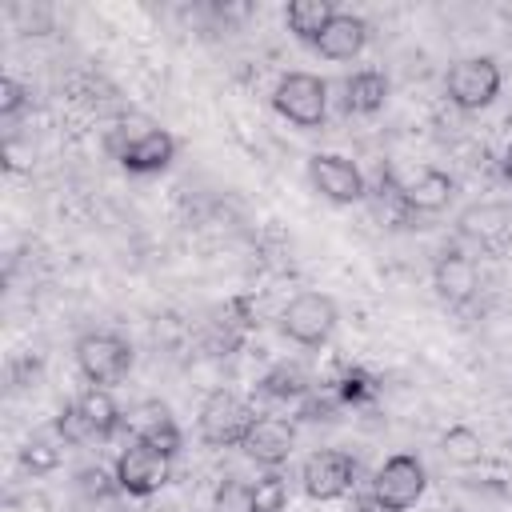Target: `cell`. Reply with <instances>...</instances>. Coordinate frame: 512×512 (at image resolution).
<instances>
[{
    "mask_svg": "<svg viewBox=\"0 0 512 512\" xmlns=\"http://www.w3.org/2000/svg\"><path fill=\"white\" fill-rule=\"evenodd\" d=\"M256 424V412L244 396L228 392V388H216L208 392V400L200 404V416H196V428H200V440L208 448H240L248 440Z\"/></svg>",
    "mask_w": 512,
    "mask_h": 512,
    "instance_id": "cell-1",
    "label": "cell"
},
{
    "mask_svg": "<svg viewBox=\"0 0 512 512\" xmlns=\"http://www.w3.org/2000/svg\"><path fill=\"white\" fill-rule=\"evenodd\" d=\"M340 324V308L332 296L324 292H300L288 300V308L280 312V332L300 344V348H320L328 344V336L336 332Z\"/></svg>",
    "mask_w": 512,
    "mask_h": 512,
    "instance_id": "cell-2",
    "label": "cell"
},
{
    "mask_svg": "<svg viewBox=\"0 0 512 512\" xmlns=\"http://www.w3.org/2000/svg\"><path fill=\"white\" fill-rule=\"evenodd\" d=\"M76 368L88 384L112 388L128 376L132 368V344L116 332H84L76 340Z\"/></svg>",
    "mask_w": 512,
    "mask_h": 512,
    "instance_id": "cell-3",
    "label": "cell"
},
{
    "mask_svg": "<svg viewBox=\"0 0 512 512\" xmlns=\"http://www.w3.org/2000/svg\"><path fill=\"white\" fill-rule=\"evenodd\" d=\"M500 64L492 56H464L448 68L444 92L460 112H480L500 96Z\"/></svg>",
    "mask_w": 512,
    "mask_h": 512,
    "instance_id": "cell-4",
    "label": "cell"
},
{
    "mask_svg": "<svg viewBox=\"0 0 512 512\" xmlns=\"http://www.w3.org/2000/svg\"><path fill=\"white\" fill-rule=\"evenodd\" d=\"M272 108L296 128H320L328 116V84L312 72H288L272 92Z\"/></svg>",
    "mask_w": 512,
    "mask_h": 512,
    "instance_id": "cell-5",
    "label": "cell"
},
{
    "mask_svg": "<svg viewBox=\"0 0 512 512\" xmlns=\"http://www.w3.org/2000/svg\"><path fill=\"white\" fill-rule=\"evenodd\" d=\"M112 156L120 160V168L136 172V176H152L164 172L176 160V140L164 128H136V132H112L108 136Z\"/></svg>",
    "mask_w": 512,
    "mask_h": 512,
    "instance_id": "cell-6",
    "label": "cell"
},
{
    "mask_svg": "<svg viewBox=\"0 0 512 512\" xmlns=\"http://www.w3.org/2000/svg\"><path fill=\"white\" fill-rule=\"evenodd\" d=\"M428 488V472L412 452H400L392 460L380 464V472L372 476V500L388 512H408Z\"/></svg>",
    "mask_w": 512,
    "mask_h": 512,
    "instance_id": "cell-7",
    "label": "cell"
},
{
    "mask_svg": "<svg viewBox=\"0 0 512 512\" xmlns=\"http://www.w3.org/2000/svg\"><path fill=\"white\" fill-rule=\"evenodd\" d=\"M120 432L136 444H148V448H160L164 456H176L184 436H180V424L172 416V408L164 400H140L124 412L120 420Z\"/></svg>",
    "mask_w": 512,
    "mask_h": 512,
    "instance_id": "cell-8",
    "label": "cell"
},
{
    "mask_svg": "<svg viewBox=\"0 0 512 512\" xmlns=\"http://www.w3.org/2000/svg\"><path fill=\"white\" fill-rule=\"evenodd\" d=\"M116 480H120V492L128 496H152L172 480V456L128 440V448L116 456Z\"/></svg>",
    "mask_w": 512,
    "mask_h": 512,
    "instance_id": "cell-9",
    "label": "cell"
},
{
    "mask_svg": "<svg viewBox=\"0 0 512 512\" xmlns=\"http://www.w3.org/2000/svg\"><path fill=\"white\" fill-rule=\"evenodd\" d=\"M308 180L320 196H328L332 204H356L368 196V184H364V172L348 160V156H336V152H316L308 160Z\"/></svg>",
    "mask_w": 512,
    "mask_h": 512,
    "instance_id": "cell-10",
    "label": "cell"
},
{
    "mask_svg": "<svg viewBox=\"0 0 512 512\" xmlns=\"http://www.w3.org/2000/svg\"><path fill=\"white\" fill-rule=\"evenodd\" d=\"M300 480H304V492L312 500H340L352 492L356 484V460L348 452H312L300 468Z\"/></svg>",
    "mask_w": 512,
    "mask_h": 512,
    "instance_id": "cell-11",
    "label": "cell"
},
{
    "mask_svg": "<svg viewBox=\"0 0 512 512\" xmlns=\"http://www.w3.org/2000/svg\"><path fill=\"white\" fill-rule=\"evenodd\" d=\"M432 284H436V292H440V300H444V304H452V308L468 304V300L476 296V288H480V272H476V260H472L464 248L448 244V248L436 256V268H432Z\"/></svg>",
    "mask_w": 512,
    "mask_h": 512,
    "instance_id": "cell-12",
    "label": "cell"
},
{
    "mask_svg": "<svg viewBox=\"0 0 512 512\" xmlns=\"http://www.w3.org/2000/svg\"><path fill=\"white\" fill-rule=\"evenodd\" d=\"M292 444H296V424L284 420V416H256L248 440L240 444L256 464L264 468H280L288 456H292Z\"/></svg>",
    "mask_w": 512,
    "mask_h": 512,
    "instance_id": "cell-13",
    "label": "cell"
},
{
    "mask_svg": "<svg viewBox=\"0 0 512 512\" xmlns=\"http://www.w3.org/2000/svg\"><path fill=\"white\" fill-rule=\"evenodd\" d=\"M460 232L468 240H476L480 248L488 252H500L508 240H512V216L504 204H472L468 212H460Z\"/></svg>",
    "mask_w": 512,
    "mask_h": 512,
    "instance_id": "cell-14",
    "label": "cell"
},
{
    "mask_svg": "<svg viewBox=\"0 0 512 512\" xmlns=\"http://www.w3.org/2000/svg\"><path fill=\"white\" fill-rule=\"evenodd\" d=\"M364 44H368V20H360L352 12H336V20L316 40V52L328 60H352L364 52Z\"/></svg>",
    "mask_w": 512,
    "mask_h": 512,
    "instance_id": "cell-15",
    "label": "cell"
},
{
    "mask_svg": "<svg viewBox=\"0 0 512 512\" xmlns=\"http://www.w3.org/2000/svg\"><path fill=\"white\" fill-rule=\"evenodd\" d=\"M400 192H404L408 212H412V216H420V212H440V208H448V200H452L456 184H452V176H448V172H440V168H424L416 180L400 184Z\"/></svg>",
    "mask_w": 512,
    "mask_h": 512,
    "instance_id": "cell-16",
    "label": "cell"
},
{
    "mask_svg": "<svg viewBox=\"0 0 512 512\" xmlns=\"http://www.w3.org/2000/svg\"><path fill=\"white\" fill-rule=\"evenodd\" d=\"M332 20H336V4H332V0H292V4L284 8L288 32H292L296 40L312 44V48H316V40L324 36V28H328Z\"/></svg>",
    "mask_w": 512,
    "mask_h": 512,
    "instance_id": "cell-17",
    "label": "cell"
},
{
    "mask_svg": "<svg viewBox=\"0 0 512 512\" xmlns=\"http://www.w3.org/2000/svg\"><path fill=\"white\" fill-rule=\"evenodd\" d=\"M388 100V76L376 72V68H360L344 80V108L356 112V116H372L380 112Z\"/></svg>",
    "mask_w": 512,
    "mask_h": 512,
    "instance_id": "cell-18",
    "label": "cell"
},
{
    "mask_svg": "<svg viewBox=\"0 0 512 512\" xmlns=\"http://www.w3.org/2000/svg\"><path fill=\"white\" fill-rule=\"evenodd\" d=\"M76 408L84 412V420H88V428H92V436H96V440H108L112 432H120L124 412L116 408V400H112V392H108V388L88 384V388L76 396Z\"/></svg>",
    "mask_w": 512,
    "mask_h": 512,
    "instance_id": "cell-19",
    "label": "cell"
},
{
    "mask_svg": "<svg viewBox=\"0 0 512 512\" xmlns=\"http://www.w3.org/2000/svg\"><path fill=\"white\" fill-rule=\"evenodd\" d=\"M312 376L300 368V364H276L272 372H264L260 380V392L272 396V400H304L312 392Z\"/></svg>",
    "mask_w": 512,
    "mask_h": 512,
    "instance_id": "cell-20",
    "label": "cell"
},
{
    "mask_svg": "<svg viewBox=\"0 0 512 512\" xmlns=\"http://www.w3.org/2000/svg\"><path fill=\"white\" fill-rule=\"evenodd\" d=\"M440 452H444V460H452L456 468H472V464L484 460V440H480L476 428L452 424V428L440 436Z\"/></svg>",
    "mask_w": 512,
    "mask_h": 512,
    "instance_id": "cell-21",
    "label": "cell"
},
{
    "mask_svg": "<svg viewBox=\"0 0 512 512\" xmlns=\"http://www.w3.org/2000/svg\"><path fill=\"white\" fill-rule=\"evenodd\" d=\"M60 448L64 440H52V436H32L24 448H20V468L32 472V476H44L60 464Z\"/></svg>",
    "mask_w": 512,
    "mask_h": 512,
    "instance_id": "cell-22",
    "label": "cell"
},
{
    "mask_svg": "<svg viewBox=\"0 0 512 512\" xmlns=\"http://www.w3.org/2000/svg\"><path fill=\"white\" fill-rule=\"evenodd\" d=\"M208 512H256V500H252V484L240 480V476H228L220 480L216 496H212V508Z\"/></svg>",
    "mask_w": 512,
    "mask_h": 512,
    "instance_id": "cell-23",
    "label": "cell"
},
{
    "mask_svg": "<svg viewBox=\"0 0 512 512\" xmlns=\"http://www.w3.org/2000/svg\"><path fill=\"white\" fill-rule=\"evenodd\" d=\"M252 500H256V512H284V504H288V480L276 468H268L252 484Z\"/></svg>",
    "mask_w": 512,
    "mask_h": 512,
    "instance_id": "cell-24",
    "label": "cell"
},
{
    "mask_svg": "<svg viewBox=\"0 0 512 512\" xmlns=\"http://www.w3.org/2000/svg\"><path fill=\"white\" fill-rule=\"evenodd\" d=\"M76 488H80L84 500H112L120 492V480H116V472L92 464V468H80L76 472Z\"/></svg>",
    "mask_w": 512,
    "mask_h": 512,
    "instance_id": "cell-25",
    "label": "cell"
},
{
    "mask_svg": "<svg viewBox=\"0 0 512 512\" xmlns=\"http://www.w3.org/2000/svg\"><path fill=\"white\" fill-rule=\"evenodd\" d=\"M52 432H56L64 444H88V440H96V436H92V428H88V420H84V412L76 408V400H68V404L56 412Z\"/></svg>",
    "mask_w": 512,
    "mask_h": 512,
    "instance_id": "cell-26",
    "label": "cell"
},
{
    "mask_svg": "<svg viewBox=\"0 0 512 512\" xmlns=\"http://www.w3.org/2000/svg\"><path fill=\"white\" fill-rule=\"evenodd\" d=\"M336 396H340V404H372L376 400V380L368 376V372H360V368H348L340 380H336Z\"/></svg>",
    "mask_w": 512,
    "mask_h": 512,
    "instance_id": "cell-27",
    "label": "cell"
},
{
    "mask_svg": "<svg viewBox=\"0 0 512 512\" xmlns=\"http://www.w3.org/2000/svg\"><path fill=\"white\" fill-rule=\"evenodd\" d=\"M20 108H28V88H24L20 80L4 76V80H0V116L12 120Z\"/></svg>",
    "mask_w": 512,
    "mask_h": 512,
    "instance_id": "cell-28",
    "label": "cell"
},
{
    "mask_svg": "<svg viewBox=\"0 0 512 512\" xmlns=\"http://www.w3.org/2000/svg\"><path fill=\"white\" fill-rule=\"evenodd\" d=\"M504 176L512 180V144H508V152H504Z\"/></svg>",
    "mask_w": 512,
    "mask_h": 512,
    "instance_id": "cell-29",
    "label": "cell"
}]
</instances>
